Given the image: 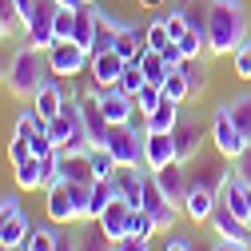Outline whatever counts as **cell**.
I'll list each match as a JSON object with an SVG mask.
<instances>
[{
	"label": "cell",
	"mask_w": 251,
	"mask_h": 251,
	"mask_svg": "<svg viewBox=\"0 0 251 251\" xmlns=\"http://www.w3.org/2000/svg\"><path fill=\"white\" fill-rule=\"evenodd\" d=\"M207 52L211 56H231L251 32H247V8L243 0H207Z\"/></svg>",
	"instance_id": "obj_1"
},
{
	"label": "cell",
	"mask_w": 251,
	"mask_h": 251,
	"mask_svg": "<svg viewBox=\"0 0 251 251\" xmlns=\"http://www.w3.org/2000/svg\"><path fill=\"white\" fill-rule=\"evenodd\" d=\"M48 56H44V48H36V44H20L16 48V56H12V64H8V80H4V88L12 92L16 100H32L36 92H40V84L48 80Z\"/></svg>",
	"instance_id": "obj_2"
},
{
	"label": "cell",
	"mask_w": 251,
	"mask_h": 251,
	"mask_svg": "<svg viewBox=\"0 0 251 251\" xmlns=\"http://www.w3.org/2000/svg\"><path fill=\"white\" fill-rule=\"evenodd\" d=\"M56 12H60V0H32V12L24 20L28 44H36L44 52L56 44Z\"/></svg>",
	"instance_id": "obj_3"
},
{
	"label": "cell",
	"mask_w": 251,
	"mask_h": 251,
	"mask_svg": "<svg viewBox=\"0 0 251 251\" xmlns=\"http://www.w3.org/2000/svg\"><path fill=\"white\" fill-rule=\"evenodd\" d=\"M144 128H132V124H116L112 128V140H108V151L120 168H140L144 164Z\"/></svg>",
	"instance_id": "obj_4"
},
{
	"label": "cell",
	"mask_w": 251,
	"mask_h": 251,
	"mask_svg": "<svg viewBox=\"0 0 251 251\" xmlns=\"http://www.w3.org/2000/svg\"><path fill=\"white\" fill-rule=\"evenodd\" d=\"M88 48H80L76 40H60V44H52L48 48V68H52V76H80V68L88 64Z\"/></svg>",
	"instance_id": "obj_5"
},
{
	"label": "cell",
	"mask_w": 251,
	"mask_h": 251,
	"mask_svg": "<svg viewBox=\"0 0 251 251\" xmlns=\"http://www.w3.org/2000/svg\"><path fill=\"white\" fill-rule=\"evenodd\" d=\"M211 140H215V148H219L224 160H235V155L247 148V140L239 136V128L231 124L227 108H215V112H211Z\"/></svg>",
	"instance_id": "obj_6"
},
{
	"label": "cell",
	"mask_w": 251,
	"mask_h": 251,
	"mask_svg": "<svg viewBox=\"0 0 251 251\" xmlns=\"http://www.w3.org/2000/svg\"><path fill=\"white\" fill-rule=\"evenodd\" d=\"M172 140H176V160H179V164H187V160H192V155L200 151V144H203V124L179 112L176 128H172Z\"/></svg>",
	"instance_id": "obj_7"
},
{
	"label": "cell",
	"mask_w": 251,
	"mask_h": 251,
	"mask_svg": "<svg viewBox=\"0 0 251 251\" xmlns=\"http://www.w3.org/2000/svg\"><path fill=\"white\" fill-rule=\"evenodd\" d=\"M48 219H52V224H60V227H64V224H80V211H76V203H72V192H68V179H56L52 187H48Z\"/></svg>",
	"instance_id": "obj_8"
},
{
	"label": "cell",
	"mask_w": 251,
	"mask_h": 251,
	"mask_svg": "<svg viewBox=\"0 0 251 251\" xmlns=\"http://www.w3.org/2000/svg\"><path fill=\"white\" fill-rule=\"evenodd\" d=\"M215 203H219V192H211V187H203V183H192L187 196H183V215L192 219V224H211Z\"/></svg>",
	"instance_id": "obj_9"
},
{
	"label": "cell",
	"mask_w": 251,
	"mask_h": 251,
	"mask_svg": "<svg viewBox=\"0 0 251 251\" xmlns=\"http://www.w3.org/2000/svg\"><path fill=\"white\" fill-rule=\"evenodd\" d=\"M176 160V140L172 132H148L144 136V168L148 172H160Z\"/></svg>",
	"instance_id": "obj_10"
},
{
	"label": "cell",
	"mask_w": 251,
	"mask_h": 251,
	"mask_svg": "<svg viewBox=\"0 0 251 251\" xmlns=\"http://www.w3.org/2000/svg\"><path fill=\"white\" fill-rule=\"evenodd\" d=\"M100 112L108 116V124H132L136 100H132L120 84H112V88H100Z\"/></svg>",
	"instance_id": "obj_11"
},
{
	"label": "cell",
	"mask_w": 251,
	"mask_h": 251,
	"mask_svg": "<svg viewBox=\"0 0 251 251\" xmlns=\"http://www.w3.org/2000/svg\"><path fill=\"white\" fill-rule=\"evenodd\" d=\"M88 68H92V80H96L100 88H112V84H120L124 68H128V60H124L116 48H108V52H96V56H92Z\"/></svg>",
	"instance_id": "obj_12"
},
{
	"label": "cell",
	"mask_w": 251,
	"mask_h": 251,
	"mask_svg": "<svg viewBox=\"0 0 251 251\" xmlns=\"http://www.w3.org/2000/svg\"><path fill=\"white\" fill-rule=\"evenodd\" d=\"M211 227H215V235H224V239H239V243H251V224H243V219L219 200L215 203V211H211Z\"/></svg>",
	"instance_id": "obj_13"
},
{
	"label": "cell",
	"mask_w": 251,
	"mask_h": 251,
	"mask_svg": "<svg viewBox=\"0 0 251 251\" xmlns=\"http://www.w3.org/2000/svg\"><path fill=\"white\" fill-rule=\"evenodd\" d=\"M155 176V183L164 187V196L176 203V207H183V196H187V187H192V179H187V172H183V164L179 160H172L168 168H160V172H151Z\"/></svg>",
	"instance_id": "obj_14"
},
{
	"label": "cell",
	"mask_w": 251,
	"mask_h": 251,
	"mask_svg": "<svg viewBox=\"0 0 251 251\" xmlns=\"http://www.w3.org/2000/svg\"><path fill=\"white\" fill-rule=\"evenodd\" d=\"M112 187L120 200H128L132 207H144V164L140 168H116Z\"/></svg>",
	"instance_id": "obj_15"
},
{
	"label": "cell",
	"mask_w": 251,
	"mask_h": 251,
	"mask_svg": "<svg viewBox=\"0 0 251 251\" xmlns=\"http://www.w3.org/2000/svg\"><path fill=\"white\" fill-rule=\"evenodd\" d=\"M64 96H68V92L60 88V76H52V72H48V80L40 84V92L32 96V108H36V116L48 124V120H52L60 108H64Z\"/></svg>",
	"instance_id": "obj_16"
},
{
	"label": "cell",
	"mask_w": 251,
	"mask_h": 251,
	"mask_svg": "<svg viewBox=\"0 0 251 251\" xmlns=\"http://www.w3.org/2000/svg\"><path fill=\"white\" fill-rule=\"evenodd\" d=\"M112 48L132 64V60H140V52L148 48V28H136V24H124V20H120V24H116V40H112Z\"/></svg>",
	"instance_id": "obj_17"
},
{
	"label": "cell",
	"mask_w": 251,
	"mask_h": 251,
	"mask_svg": "<svg viewBox=\"0 0 251 251\" xmlns=\"http://www.w3.org/2000/svg\"><path fill=\"white\" fill-rule=\"evenodd\" d=\"M60 179L68 183H96V172H92V155L88 151H60Z\"/></svg>",
	"instance_id": "obj_18"
},
{
	"label": "cell",
	"mask_w": 251,
	"mask_h": 251,
	"mask_svg": "<svg viewBox=\"0 0 251 251\" xmlns=\"http://www.w3.org/2000/svg\"><path fill=\"white\" fill-rule=\"evenodd\" d=\"M100 12H104V8H96V4H80V8H76V28H72V40H76L80 48H88V56H92V44H96Z\"/></svg>",
	"instance_id": "obj_19"
},
{
	"label": "cell",
	"mask_w": 251,
	"mask_h": 251,
	"mask_svg": "<svg viewBox=\"0 0 251 251\" xmlns=\"http://www.w3.org/2000/svg\"><path fill=\"white\" fill-rule=\"evenodd\" d=\"M128 219H132V203L116 196V200L104 207V215L96 219V224H100V227H104L112 239H124V235H128Z\"/></svg>",
	"instance_id": "obj_20"
},
{
	"label": "cell",
	"mask_w": 251,
	"mask_h": 251,
	"mask_svg": "<svg viewBox=\"0 0 251 251\" xmlns=\"http://www.w3.org/2000/svg\"><path fill=\"white\" fill-rule=\"evenodd\" d=\"M76 251H116V239L96 219H88V227H80V235H76Z\"/></svg>",
	"instance_id": "obj_21"
},
{
	"label": "cell",
	"mask_w": 251,
	"mask_h": 251,
	"mask_svg": "<svg viewBox=\"0 0 251 251\" xmlns=\"http://www.w3.org/2000/svg\"><path fill=\"white\" fill-rule=\"evenodd\" d=\"M176 120H179V104L164 96L160 108H155L151 116H144V132H172V128H176Z\"/></svg>",
	"instance_id": "obj_22"
},
{
	"label": "cell",
	"mask_w": 251,
	"mask_h": 251,
	"mask_svg": "<svg viewBox=\"0 0 251 251\" xmlns=\"http://www.w3.org/2000/svg\"><path fill=\"white\" fill-rule=\"evenodd\" d=\"M16 187H20V192H44V168H40V155H28L24 164H16Z\"/></svg>",
	"instance_id": "obj_23"
},
{
	"label": "cell",
	"mask_w": 251,
	"mask_h": 251,
	"mask_svg": "<svg viewBox=\"0 0 251 251\" xmlns=\"http://www.w3.org/2000/svg\"><path fill=\"white\" fill-rule=\"evenodd\" d=\"M160 88H164V96L176 100V104L192 100V88H187V72H183V64H168V76H164Z\"/></svg>",
	"instance_id": "obj_24"
},
{
	"label": "cell",
	"mask_w": 251,
	"mask_h": 251,
	"mask_svg": "<svg viewBox=\"0 0 251 251\" xmlns=\"http://www.w3.org/2000/svg\"><path fill=\"white\" fill-rule=\"evenodd\" d=\"M56 243H60V224H36L24 239L28 251H56Z\"/></svg>",
	"instance_id": "obj_25"
},
{
	"label": "cell",
	"mask_w": 251,
	"mask_h": 251,
	"mask_svg": "<svg viewBox=\"0 0 251 251\" xmlns=\"http://www.w3.org/2000/svg\"><path fill=\"white\" fill-rule=\"evenodd\" d=\"M136 64L144 68V80H148V84H164V76H168V60H164V52H155V48H144Z\"/></svg>",
	"instance_id": "obj_26"
},
{
	"label": "cell",
	"mask_w": 251,
	"mask_h": 251,
	"mask_svg": "<svg viewBox=\"0 0 251 251\" xmlns=\"http://www.w3.org/2000/svg\"><path fill=\"white\" fill-rule=\"evenodd\" d=\"M227 108V116H231V124L239 128V136L251 144V96H239V100H227L224 104Z\"/></svg>",
	"instance_id": "obj_27"
},
{
	"label": "cell",
	"mask_w": 251,
	"mask_h": 251,
	"mask_svg": "<svg viewBox=\"0 0 251 251\" xmlns=\"http://www.w3.org/2000/svg\"><path fill=\"white\" fill-rule=\"evenodd\" d=\"M116 200V187H112V179H96L92 183V203H88V219H100L104 215V207Z\"/></svg>",
	"instance_id": "obj_28"
},
{
	"label": "cell",
	"mask_w": 251,
	"mask_h": 251,
	"mask_svg": "<svg viewBox=\"0 0 251 251\" xmlns=\"http://www.w3.org/2000/svg\"><path fill=\"white\" fill-rule=\"evenodd\" d=\"M28 231H32V224H28V215H24V211H16V215L8 219L4 235H0V247H20V243L28 239Z\"/></svg>",
	"instance_id": "obj_29"
},
{
	"label": "cell",
	"mask_w": 251,
	"mask_h": 251,
	"mask_svg": "<svg viewBox=\"0 0 251 251\" xmlns=\"http://www.w3.org/2000/svg\"><path fill=\"white\" fill-rule=\"evenodd\" d=\"M183 72H187V88H192V100L203 96V88H207V64L203 60H183Z\"/></svg>",
	"instance_id": "obj_30"
},
{
	"label": "cell",
	"mask_w": 251,
	"mask_h": 251,
	"mask_svg": "<svg viewBox=\"0 0 251 251\" xmlns=\"http://www.w3.org/2000/svg\"><path fill=\"white\" fill-rule=\"evenodd\" d=\"M88 155H92V172H96V179H112L116 176V160H112V151L108 148H88Z\"/></svg>",
	"instance_id": "obj_31"
},
{
	"label": "cell",
	"mask_w": 251,
	"mask_h": 251,
	"mask_svg": "<svg viewBox=\"0 0 251 251\" xmlns=\"http://www.w3.org/2000/svg\"><path fill=\"white\" fill-rule=\"evenodd\" d=\"M128 235H144V239H151V235H155V219H151V211H148V207H132Z\"/></svg>",
	"instance_id": "obj_32"
},
{
	"label": "cell",
	"mask_w": 251,
	"mask_h": 251,
	"mask_svg": "<svg viewBox=\"0 0 251 251\" xmlns=\"http://www.w3.org/2000/svg\"><path fill=\"white\" fill-rule=\"evenodd\" d=\"M160 100H164V88H160V84H144L140 96H136V108H140L144 116H151L155 108H160Z\"/></svg>",
	"instance_id": "obj_33"
},
{
	"label": "cell",
	"mask_w": 251,
	"mask_h": 251,
	"mask_svg": "<svg viewBox=\"0 0 251 251\" xmlns=\"http://www.w3.org/2000/svg\"><path fill=\"white\" fill-rule=\"evenodd\" d=\"M144 84H148V80H144V68H140V64H136V60H132V64H128V68H124V76H120V88H124V92H128V96L136 100Z\"/></svg>",
	"instance_id": "obj_34"
},
{
	"label": "cell",
	"mask_w": 251,
	"mask_h": 251,
	"mask_svg": "<svg viewBox=\"0 0 251 251\" xmlns=\"http://www.w3.org/2000/svg\"><path fill=\"white\" fill-rule=\"evenodd\" d=\"M72 28H76V8L60 4V12H56V44L60 40H72Z\"/></svg>",
	"instance_id": "obj_35"
},
{
	"label": "cell",
	"mask_w": 251,
	"mask_h": 251,
	"mask_svg": "<svg viewBox=\"0 0 251 251\" xmlns=\"http://www.w3.org/2000/svg\"><path fill=\"white\" fill-rule=\"evenodd\" d=\"M168 44H172V32H168V24H164V20H151V24H148V48L164 52Z\"/></svg>",
	"instance_id": "obj_36"
},
{
	"label": "cell",
	"mask_w": 251,
	"mask_h": 251,
	"mask_svg": "<svg viewBox=\"0 0 251 251\" xmlns=\"http://www.w3.org/2000/svg\"><path fill=\"white\" fill-rule=\"evenodd\" d=\"M231 64H235V76L251 80V44H247V40H243V44L231 52Z\"/></svg>",
	"instance_id": "obj_37"
},
{
	"label": "cell",
	"mask_w": 251,
	"mask_h": 251,
	"mask_svg": "<svg viewBox=\"0 0 251 251\" xmlns=\"http://www.w3.org/2000/svg\"><path fill=\"white\" fill-rule=\"evenodd\" d=\"M28 155H32V140H28V136H12V144H8V160H12V168L24 164Z\"/></svg>",
	"instance_id": "obj_38"
},
{
	"label": "cell",
	"mask_w": 251,
	"mask_h": 251,
	"mask_svg": "<svg viewBox=\"0 0 251 251\" xmlns=\"http://www.w3.org/2000/svg\"><path fill=\"white\" fill-rule=\"evenodd\" d=\"M164 24H168V32H172V40H179L187 28H192V20H187V12L183 8H176V12H168L164 16Z\"/></svg>",
	"instance_id": "obj_39"
},
{
	"label": "cell",
	"mask_w": 251,
	"mask_h": 251,
	"mask_svg": "<svg viewBox=\"0 0 251 251\" xmlns=\"http://www.w3.org/2000/svg\"><path fill=\"white\" fill-rule=\"evenodd\" d=\"M16 211H24L16 196H4V200H0V235H4V227H8V219H12Z\"/></svg>",
	"instance_id": "obj_40"
},
{
	"label": "cell",
	"mask_w": 251,
	"mask_h": 251,
	"mask_svg": "<svg viewBox=\"0 0 251 251\" xmlns=\"http://www.w3.org/2000/svg\"><path fill=\"white\" fill-rule=\"evenodd\" d=\"M116 251H151V247L144 235H124V239H116Z\"/></svg>",
	"instance_id": "obj_41"
},
{
	"label": "cell",
	"mask_w": 251,
	"mask_h": 251,
	"mask_svg": "<svg viewBox=\"0 0 251 251\" xmlns=\"http://www.w3.org/2000/svg\"><path fill=\"white\" fill-rule=\"evenodd\" d=\"M231 168L239 172V179H247V183H251V144H247V148L235 155V164H231Z\"/></svg>",
	"instance_id": "obj_42"
},
{
	"label": "cell",
	"mask_w": 251,
	"mask_h": 251,
	"mask_svg": "<svg viewBox=\"0 0 251 251\" xmlns=\"http://www.w3.org/2000/svg\"><path fill=\"white\" fill-rule=\"evenodd\" d=\"M0 16H4L12 28L20 24V12H16V0H0Z\"/></svg>",
	"instance_id": "obj_43"
},
{
	"label": "cell",
	"mask_w": 251,
	"mask_h": 251,
	"mask_svg": "<svg viewBox=\"0 0 251 251\" xmlns=\"http://www.w3.org/2000/svg\"><path fill=\"white\" fill-rule=\"evenodd\" d=\"M164 251H192V239H187V235H172L164 243Z\"/></svg>",
	"instance_id": "obj_44"
},
{
	"label": "cell",
	"mask_w": 251,
	"mask_h": 251,
	"mask_svg": "<svg viewBox=\"0 0 251 251\" xmlns=\"http://www.w3.org/2000/svg\"><path fill=\"white\" fill-rule=\"evenodd\" d=\"M211 251H247V243H239V239H224V235H219V243H215Z\"/></svg>",
	"instance_id": "obj_45"
},
{
	"label": "cell",
	"mask_w": 251,
	"mask_h": 251,
	"mask_svg": "<svg viewBox=\"0 0 251 251\" xmlns=\"http://www.w3.org/2000/svg\"><path fill=\"white\" fill-rule=\"evenodd\" d=\"M56 251H76V235H64V231H60V243H56Z\"/></svg>",
	"instance_id": "obj_46"
},
{
	"label": "cell",
	"mask_w": 251,
	"mask_h": 251,
	"mask_svg": "<svg viewBox=\"0 0 251 251\" xmlns=\"http://www.w3.org/2000/svg\"><path fill=\"white\" fill-rule=\"evenodd\" d=\"M8 64H12V56H8L4 48H0V84H4V80H8Z\"/></svg>",
	"instance_id": "obj_47"
},
{
	"label": "cell",
	"mask_w": 251,
	"mask_h": 251,
	"mask_svg": "<svg viewBox=\"0 0 251 251\" xmlns=\"http://www.w3.org/2000/svg\"><path fill=\"white\" fill-rule=\"evenodd\" d=\"M8 36H12V24H8L4 16H0V40H8Z\"/></svg>",
	"instance_id": "obj_48"
},
{
	"label": "cell",
	"mask_w": 251,
	"mask_h": 251,
	"mask_svg": "<svg viewBox=\"0 0 251 251\" xmlns=\"http://www.w3.org/2000/svg\"><path fill=\"white\" fill-rule=\"evenodd\" d=\"M64 8H80V4H88V0H60Z\"/></svg>",
	"instance_id": "obj_49"
},
{
	"label": "cell",
	"mask_w": 251,
	"mask_h": 251,
	"mask_svg": "<svg viewBox=\"0 0 251 251\" xmlns=\"http://www.w3.org/2000/svg\"><path fill=\"white\" fill-rule=\"evenodd\" d=\"M140 4H160V0H140Z\"/></svg>",
	"instance_id": "obj_50"
},
{
	"label": "cell",
	"mask_w": 251,
	"mask_h": 251,
	"mask_svg": "<svg viewBox=\"0 0 251 251\" xmlns=\"http://www.w3.org/2000/svg\"><path fill=\"white\" fill-rule=\"evenodd\" d=\"M88 4H96V0H88Z\"/></svg>",
	"instance_id": "obj_51"
},
{
	"label": "cell",
	"mask_w": 251,
	"mask_h": 251,
	"mask_svg": "<svg viewBox=\"0 0 251 251\" xmlns=\"http://www.w3.org/2000/svg\"><path fill=\"white\" fill-rule=\"evenodd\" d=\"M0 251H8V247H0Z\"/></svg>",
	"instance_id": "obj_52"
},
{
	"label": "cell",
	"mask_w": 251,
	"mask_h": 251,
	"mask_svg": "<svg viewBox=\"0 0 251 251\" xmlns=\"http://www.w3.org/2000/svg\"><path fill=\"white\" fill-rule=\"evenodd\" d=\"M247 44H251V36H247Z\"/></svg>",
	"instance_id": "obj_53"
},
{
	"label": "cell",
	"mask_w": 251,
	"mask_h": 251,
	"mask_svg": "<svg viewBox=\"0 0 251 251\" xmlns=\"http://www.w3.org/2000/svg\"><path fill=\"white\" fill-rule=\"evenodd\" d=\"M247 251H251V243H247Z\"/></svg>",
	"instance_id": "obj_54"
}]
</instances>
